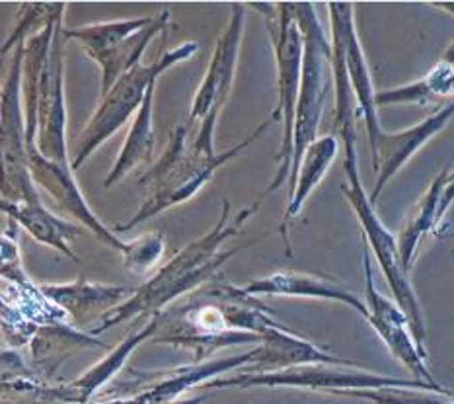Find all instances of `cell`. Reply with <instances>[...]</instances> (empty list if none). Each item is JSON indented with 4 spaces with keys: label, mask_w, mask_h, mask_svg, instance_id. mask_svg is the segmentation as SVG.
<instances>
[{
    "label": "cell",
    "mask_w": 454,
    "mask_h": 404,
    "mask_svg": "<svg viewBox=\"0 0 454 404\" xmlns=\"http://www.w3.org/2000/svg\"><path fill=\"white\" fill-rule=\"evenodd\" d=\"M294 16L302 34V78L293 133V169L289 176V198L297 188L301 162L306 149L316 141L325 98L333 84L332 44L310 3L294 4Z\"/></svg>",
    "instance_id": "cell-1"
},
{
    "label": "cell",
    "mask_w": 454,
    "mask_h": 404,
    "mask_svg": "<svg viewBox=\"0 0 454 404\" xmlns=\"http://www.w3.org/2000/svg\"><path fill=\"white\" fill-rule=\"evenodd\" d=\"M343 170H345V176H348V182L341 186V192L345 194V198H348V202L355 210V215H357V219L363 226L364 239H367L374 258H377L384 278H387L390 289L394 293V301H396L400 305V309L406 313L413 340H416V346L421 353V358L426 360L427 358V346H426L427 327H426V317H423L421 303L410 281V275L403 272L400 265L396 239H394V234L387 229V226H384L380 217L377 215V211H374V205L371 203L369 195L363 190L361 178H359L357 147L345 149Z\"/></svg>",
    "instance_id": "cell-2"
},
{
    "label": "cell",
    "mask_w": 454,
    "mask_h": 404,
    "mask_svg": "<svg viewBox=\"0 0 454 404\" xmlns=\"http://www.w3.org/2000/svg\"><path fill=\"white\" fill-rule=\"evenodd\" d=\"M275 120L270 117L268 122H263L258 130H255L254 135H248V139H244L239 143L234 149L226 151L223 154H200L192 149V153L184 151V135L185 130L180 127L172 137L170 149L166 151L162 156V161L158 162L156 169H153L149 174L143 176L141 184H149L153 188L151 200L143 205V210L137 213L135 219L131 223H127L120 226V231H127L135 226L137 223H141L143 219H149L154 213L166 210L174 203H180L184 200L190 198L201 186L211 178L213 172L219 169L221 164L226 161H231L232 156L239 154L242 149H246L252 141L258 139V135L265 131V127H270Z\"/></svg>",
    "instance_id": "cell-3"
},
{
    "label": "cell",
    "mask_w": 454,
    "mask_h": 404,
    "mask_svg": "<svg viewBox=\"0 0 454 404\" xmlns=\"http://www.w3.org/2000/svg\"><path fill=\"white\" fill-rule=\"evenodd\" d=\"M278 32L270 28L275 47V57H278V86H279V102L273 112V120H283V143L279 149V169L270 192L279 190L283 182H289L293 169V133H294V117H297V102L302 78V34L294 16L293 3H281Z\"/></svg>",
    "instance_id": "cell-4"
},
{
    "label": "cell",
    "mask_w": 454,
    "mask_h": 404,
    "mask_svg": "<svg viewBox=\"0 0 454 404\" xmlns=\"http://www.w3.org/2000/svg\"><path fill=\"white\" fill-rule=\"evenodd\" d=\"M195 51L197 44H185L180 49H176V51L164 55L160 61L146 67L137 65L131 71H127L120 81L112 86V91L104 94L100 110L96 112L90 125H88L86 131L82 133L73 169H81V164L94 153L96 147H100L107 137L120 130L127 117H129L137 107L143 106L145 96L149 92V86L156 81L158 75L166 71L168 67H172L174 63L182 61V59L193 55Z\"/></svg>",
    "instance_id": "cell-5"
},
{
    "label": "cell",
    "mask_w": 454,
    "mask_h": 404,
    "mask_svg": "<svg viewBox=\"0 0 454 404\" xmlns=\"http://www.w3.org/2000/svg\"><path fill=\"white\" fill-rule=\"evenodd\" d=\"M328 363H316V366H299L275 373H262V376H242L229 381H221L216 385H239V387H301L312 391H355V389H384V387H398V389H418V391H433L441 395L454 397V391L442 385H431L426 381L418 379H402L377 376L369 369L363 368H341L330 366Z\"/></svg>",
    "instance_id": "cell-6"
},
{
    "label": "cell",
    "mask_w": 454,
    "mask_h": 404,
    "mask_svg": "<svg viewBox=\"0 0 454 404\" xmlns=\"http://www.w3.org/2000/svg\"><path fill=\"white\" fill-rule=\"evenodd\" d=\"M168 14H164V18ZM164 18L156 20V22L143 18L131 20V22L125 20V22L86 26L82 29H71L65 36L76 37L86 47V51L102 63V94H107L127 71L139 65L143 49L149 45L158 29H162Z\"/></svg>",
    "instance_id": "cell-7"
},
{
    "label": "cell",
    "mask_w": 454,
    "mask_h": 404,
    "mask_svg": "<svg viewBox=\"0 0 454 404\" xmlns=\"http://www.w3.org/2000/svg\"><path fill=\"white\" fill-rule=\"evenodd\" d=\"M242 29H244V8L234 4L231 26L226 29V34L221 37V42L216 44L209 71H207L205 81L193 102L192 122H201L203 125L201 133L193 145V151L200 154H215L213 131H215L216 117H219L226 98L231 94L232 81H234V68H236V61H239Z\"/></svg>",
    "instance_id": "cell-8"
},
{
    "label": "cell",
    "mask_w": 454,
    "mask_h": 404,
    "mask_svg": "<svg viewBox=\"0 0 454 404\" xmlns=\"http://www.w3.org/2000/svg\"><path fill=\"white\" fill-rule=\"evenodd\" d=\"M363 272H364V303L369 309L367 322L372 330L379 334L380 340L387 344V348L398 361L406 366L413 379L431 383V385H441L433 379L431 371L426 366V360L413 340V334L410 330V321L406 313L400 309L396 301H392L377 289L374 285V272H372V260L369 246H363Z\"/></svg>",
    "instance_id": "cell-9"
},
{
    "label": "cell",
    "mask_w": 454,
    "mask_h": 404,
    "mask_svg": "<svg viewBox=\"0 0 454 404\" xmlns=\"http://www.w3.org/2000/svg\"><path fill=\"white\" fill-rule=\"evenodd\" d=\"M452 117H454V100L449 102L447 106L439 107V110L435 114H431L427 120H423L413 127H408V130H402L396 133H387V131L380 133L377 145H374V149L371 151L372 170L377 174L374 188L369 195L372 205L379 202L380 194L384 192V188H387L394 176L400 172L402 166L406 164L423 145L445 130Z\"/></svg>",
    "instance_id": "cell-10"
},
{
    "label": "cell",
    "mask_w": 454,
    "mask_h": 404,
    "mask_svg": "<svg viewBox=\"0 0 454 404\" xmlns=\"http://www.w3.org/2000/svg\"><path fill=\"white\" fill-rule=\"evenodd\" d=\"M351 3H330L332 20V71H333V91H335V133L341 137L343 149L357 147V127H355V94L345 63V36L343 22L345 12Z\"/></svg>",
    "instance_id": "cell-11"
},
{
    "label": "cell",
    "mask_w": 454,
    "mask_h": 404,
    "mask_svg": "<svg viewBox=\"0 0 454 404\" xmlns=\"http://www.w3.org/2000/svg\"><path fill=\"white\" fill-rule=\"evenodd\" d=\"M250 295H291V297H310L324 301H338L357 311L361 317L369 319V309L357 293L345 289L341 285L322 280L318 275L299 273V272H278L260 281L250 283L244 289Z\"/></svg>",
    "instance_id": "cell-12"
},
{
    "label": "cell",
    "mask_w": 454,
    "mask_h": 404,
    "mask_svg": "<svg viewBox=\"0 0 454 404\" xmlns=\"http://www.w3.org/2000/svg\"><path fill=\"white\" fill-rule=\"evenodd\" d=\"M343 36H345V63H348V75H349L351 88L355 94V102H357V112L363 117L364 130H367V137H369V147L372 151L384 130L379 123L377 91H374L372 86V76L369 71L367 59H364V51L359 42L357 28H355L353 4L348 8V12H345Z\"/></svg>",
    "instance_id": "cell-13"
},
{
    "label": "cell",
    "mask_w": 454,
    "mask_h": 404,
    "mask_svg": "<svg viewBox=\"0 0 454 404\" xmlns=\"http://www.w3.org/2000/svg\"><path fill=\"white\" fill-rule=\"evenodd\" d=\"M450 174H452V170H442L437 178L431 182L429 190L419 200L416 210L410 213L406 225L402 226V231L398 234L396 242H398L400 265L408 275L413 268V260H416V254H418L423 236H426L433 229V225H437L439 203L442 198V192H445V188H447V182L450 180Z\"/></svg>",
    "instance_id": "cell-14"
},
{
    "label": "cell",
    "mask_w": 454,
    "mask_h": 404,
    "mask_svg": "<svg viewBox=\"0 0 454 404\" xmlns=\"http://www.w3.org/2000/svg\"><path fill=\"white\" fill-rule=\"evenodd\" d=\"M338 149H340L338 137L328 135V137H322V139H316L302 156L297 188H294L291 195L289 207L287 211H285L283 223H281V233L285 236V244H287L289 254H291V246L287 241V231L285 229H287V225L293 217H297L301 213L304 202L309 200V195L314 192L316 186L322 182L325 172L330 169V164L335 161V156H338Z\"/></svg>",
    "instance_id": "cell-15"
},
{
    "label": "cell",
    "mask_w": 454,
    "mask_h": 404,
    "mask_svg": "<svg viewBox=\"0 0 454 404\" xmlns=\"http://www.w3.org/2000/svg\"><path fill=\"white\" fill-rule=\"evenodd\" d=\"M433 98H454V67L437 63L419 81L377 92V106L429 104Z\"/></svg>",
    "instance_id": "cell-16"
},
{
    "label": "cell",
    "mask_w": 454,
    "mask_h": 404,
    "mask_svg": "<svg viewBox=\"0 0 454 404\" xmlns=\"http://www.w3.org/2000/svg\"><path fill=\"white\" fill-rule=\"evenodd\" d=\"M153 94H154V83L149 86V92H146L141 112L137 115L133 131L129 133V137H127L120 154V161H117V164L114 166L112 174L107 176L106 186H112L114 182L121 180L127 172L135 169V164L149 161L153 156V147H154Z\"/></svg>",
    "instance_id": "cell-17"
},
{
    "label": "cell",
    "mask_w": 454,
    "mask_h": 404,
    "mask_svg": "<svg viewBox=\"0 0 454 404\" xmlns=\"http://www.w3.org/2000/svg\"><path fill=\"white\" fill-rule=\"evenodd\" d=\"M332 395L338 397H355L371 400L372 404H445L450 397L441 395L433 391H418V389H355V391H333Z\"/></svg>",
    "instance_id": "cell-18"
},
{
    "label": "cell",
    "mask_w": 454,
    "mask_h": 404,
    "mask_svg": "<svg viewBox=\"0 0 454 404\" xmlns=\"http://www.w3.org/2000/svg\"><path fill=\"white\" fill-rule=\"evenodd\" d=\"M454 203V174H450V180L447 182V188L442 192V198L439 203V211H437V225L445 219V213L450 210V205Z\"/></svg>",
    "instance_id": "cell-19"
},
{
    "label": "cell",
    "mask_w": 454,
    "mask_h": 404,
    "mask_svg": "<svg viewBox=\"0 0 454 404\" xmlns=\"http://www.w3.org/2000/svg\"><path fill=\"white\" fill-rule=\"evenodd\" d=\"M433 6L442 8V10H449V12L454 16V3H433ZM441 61H445L447 65L454 67V42L449 45V49L445 51V57H442Z\"/></svg>",
    "instance_id": "cell-20"
}]
</instances>
